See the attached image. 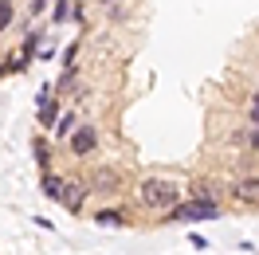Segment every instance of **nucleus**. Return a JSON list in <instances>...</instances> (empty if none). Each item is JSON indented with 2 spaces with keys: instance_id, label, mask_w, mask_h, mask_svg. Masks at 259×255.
<instances>
[{
  "instance_id": "nucleus-1",
  "label": "nucleus",
  "mask_w": 259,
  "mask_h": 255,
  "mask_svg": "<svg viewBox=\"0 0 259 255\" xmlns=\"http://www.w3.org/2000/svg\"><path fill=\"white\" fill-rule=\"evenodd\" d=\"M138 200H142L149 212H169L173 204H181V189L169 177H146V181L138 185Z\"/></svg>"
},
{
  "instance_id": "nucleus-2",
  "label": "nucleus",
  "mask_w": 259,
  "mask_h": 255,
  "mask_svg": "<svg viewBox=\"0 0 259 255\" xmlns=\"http://www.w3.org/2000/svg\"><path fill=\"white\" fill-rule=\"evenodd\" d=\"M67 149H71V157H79V161L91 157V153L98 149V126H95V122H79L75 134L67 138Z\"/></svg>"
},
{
  "instance_id": "nucleus-3",
  "label": "nucleus",
  "mask_w": 259,
  "mask_h": 255,
  "mask_svg": "<svg viewBox=\"0 0 259 255\" xmlns=\"http://www.w3.org/2000/svg\"><path fill=\"white\" fill-rule=\"evenodd\" d=\"M59 114H63V106H59V95L48 87V91L39 95V110H35V122H39V130H55Z\"/></svg>"
},
{
  "instance_id": "nucleus-4",
  "label": "nucleus",
  "mask_w": 259,
  "mask_h": 255,
  "mask_svg": "<svg viewBox=\"0 0 259 255\" xmlns=\"http://www.w3.org/2000/svg\"><path fill=\"white\" fill-rule=\"evenodd\" d=\"M228 196H232L240 208H259V177H243V181H236V185L228 189Z\"/></svg>"
},
{
  "instance_id": "nucleus-5",
  "label": "nucleus",
  "mask_w": 259,
  "mask_h": 255,
  "mask_svg": "<svg viewBox=\"0 0 259 255\" xmlns=\"http://www.w3.org/2000/svg\"><path fill=\"white\" fill-rule=\"evenodd\" d=\"M87 185H91V192H118L122 189V173L110 169V165H98L95 173L87 177Z\"/></svg>"
},
{
  "instance_id": "nucleus-6",
  "label": "nucleus",
  "mask_w": 259,
  "mask_h": 255,
  "mask_svg": "<svg viewBox=\"0 0 259 255\" xmlns=\"http://www.w3.org/2000/svg\"><path fill=\"white\" fill-rule=\"evenodd\" d=\"M87 196H91V185H87V181H67L59 204H63L67 212H82V200H87Z\"/></svg>"
},
{
  "instance_id": "nucleus-7",
  "label": "nucleus",
  "mask_w": 259,
  "mask_h": 255,
  "mask_svg": "<svg viewBox=\"0 0 259 255\" xmlns=\"http://www.w3.org/2000/svg\"><path fill=\"white\" fill-rule=\"evenodd\" d=\"M75 126H79V114L63 110V114H59V122H55V130H51V138H55V142H67V138L75 134Z\"/></svg>"
},
{
  "instance_id": "nucleus-8",
  "label": "nucleus",
  "mask_w": 259,
  "mask_h": 255,
  "mask_svg": "<svg viewBox=\"0 0 259 255\" xmlns=\"http://www.w3.org/2000/svg\"><path fill=\"white\" fill-rule=\"evenodd\" d=\"M39 185H44V196H48V200H63V189H67V181H63L59 173H51V169H48V173L39 177Z\"/></svg>"
},
{
  "instance_id": "nucleus-9",
  "label": "nucleus",
  "mask_w": 259,
  "mask_h": 255,
  "mask_svg": "<svg viewBox=\"0 0 259 255\" xmlns=\"http://www.w3.org/2000/svg\"><path fill=\"white\" fill-rule=\"evenodd\" d=\"M95 224H102V228H118V224H126V212H122V208H98Z\"/></svg>"
},
{
  "instance_id": "nucleus-10",
  "label": "nucleus",
  "mask_w": 259,
  "mask_h": 255,
  "mask_svg": "<svg viewBox=\"0 0 259 255\" xmlns=\"http://www.w3.org/2000/svg\"><path fill=\"white\" fill-rule=\"evenodd\" d=\"M32 153H35L39 173H48V169H51V149H48V142H44V138H35V142H32Z\"/></svg>"
},
{
  "instance_id": "nucleus-11",
  "label": "nucleus",
  "mask_w": 259,
  "mask_h": 255,
  "mask_svg": "<svg viewBox=\"0 0 259 255\" xmlns=\"http://www.w3.org/2000/svg\"><path fill=\"white\" fill-rule=\"evenodd\" d=\"M16 24V0H0V35Z\"/></svg>"
},
{
  "instance_id": "nucleus-12",
  "label": "nucleus",
  "mask_w": 259,
  "mask_h": 255,
  "mask_svg": "<svg viewBox=\"0 0 259 255\" xmlns=\"http://www.w3.org/2000/svg\"><path fill=\"white\" fill-rule=\"evenodd\" d=\"M216 181H196L193 185V200H216Z\"/></svg>"
},
{
  "instance_id": "nucleus-13",
  "label": "nucleus",
  "mask_w": 259,
  "mask_h": 255,
  "mask_svg": "<svg viewBox=\"0 0 259 255\" xmlns=\"http://www.w3.org/2000/svg\"><path fill=\"white\" fill-rule=\"evenodd\" d=\"M71 12H75V4H71V0H55V8H51V24H67Z\"/></svg>"
},
{
  "instance_id": "nucleus-14",
  "label": "nucleus",
  "mask_w": 259,
  "mask_h": 255,
  "mask_svg": "<svg viewBox=\"0 0 259 255\" xmlns=\"http://www.w3.org/2000/svg\"><path fill=\"white\" fill-rule=\"evenodd\" d=\"M39 44H44V32H28V35H24V48H20V51H24L28 59H32V51L39 48Z\"/></svg>"
},
{
  "instance_id": "nucleus-15",
  "label": "nucleus",
  "mask_w": 259,
  "mask_h": 255,
  "mask_svg": "<svg viewBox=\"0 0 259 255\" xmlns=\"http://www.w3.org/2000/svg\"><path fill=\"white\" fill-rule=\"evenodd\" d=\"M106 12H110V24H126V20H130V8L122 4V0H118L114 8H106Z\"/></svg>"
},
{
  "instance_id": "nucleus-16",
  "label": "nucleus",
  "mask_w": 259,
  "mask_h": 255,
  "mask_svg": "<svg viewBox=\"0 0 259 255\" xmlns=\"http://www.w3.org/2000/svg\"><path fill=\"white\" fill-rule=\"evenodd\" d=\"M75 79H79V67L71 63V67H67V71H63V79H59V87H55V91H67V87H71V82H75Z\"/></svg>"
},
{
  "instance_id": "nucleus-17",
  "label": "nucleus",
  "mask_w": 259,
  "mask_h": 255,
  "mask_svg": "<svg viewBox=\"0 0 259 255\" xmlns=\"http://www.w3.org/2000/svg\"><path fill=\"white\" fill-rule=\"evenodd\" d=\"M247 122H251V126H259V91L251 95V102H247Z\"/></svg>"
},
{
  "instance_id": "nucleus-18",
  "label": "nucleus",
  "mask_w": 259,
  "mask_h": 255,
  "mask_svg": "<svg viewBox=\"0 0 259 255\" xmlns=\"http://www.w3.org/2000/svg\"><path fill=\"white\" fill-rule=\"evenodd\" d=\"M48 8H51V0H28V12H32V16H44Z\"/></svg>"
},
{
  "instance_id": "nucleus-19",
  "label": "nucleus",
  "mask_w": 259,
  "mask_h": 255,
  "mask_svg": "<svg viewBox=\"0 0 259 255\" xmlns=\"http://www.w3.org/2000/svg\"><path fill=\"white\" fill-rule=\"evenodd\" d=\"M247 145H251V149H259V126H247Z\"/></svg>"
},
{
  "instance_id": "nucleus-20",
  "label": "nucleus",
  "mask_w": 259,
  "mask_h": 255,
  "mask_svg": "<svg viewBox=\"0 0 259 255\" xmlns=\"http://www.w3.org/2000/svg\"><path fill=\"white\" fill-rule=\"evenodd\" d=\"M98 8H114V4H118V0H95Z\"/></svg>"
}]
</instances>
